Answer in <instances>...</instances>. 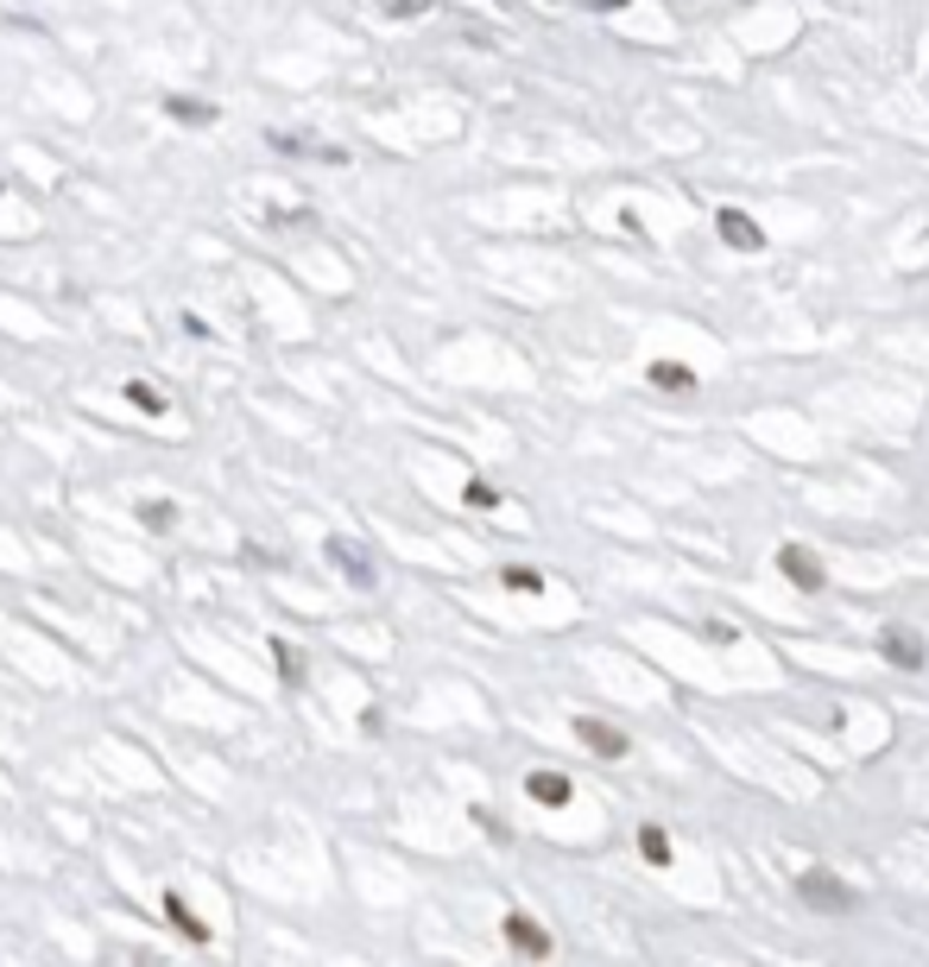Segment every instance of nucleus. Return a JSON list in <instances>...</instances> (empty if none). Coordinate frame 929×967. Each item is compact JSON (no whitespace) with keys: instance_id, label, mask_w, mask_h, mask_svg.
I'll list each match as a JSON object with an SVG mask.
<instances>
[{"instance_id":"obj_14","label":"nucleus","mask_w":929,"mask_h":967,"mask_svg":"<svg viewBox=\"0 0 929 967\" xmlns=\"http://www.w3.org/2000/svg\"><path fill=\"white\" fill-rule=\"evenodd\" d=\"M172 115H177V120H196V127H203V120H215V108H209V101H172Z\"/></svg>"},{"instance_id":"obj_13","label":"nucleus","mask_w":929,"mask_h":967,"mask_svg":"<svg viewBox=\"0 0 929 967\" xmlns=\"http://www.w3.org/2000/svg\"><path fill=\"white\" fill-rule=\"evenodd\" d=\"M272 658H278V671H285V677H291V683L304 677V658H297V652H291L285 638H272Z\"/></svg>"},{"instance_id":"obj_15","label":"nucleus","mask_w":929,"mask_h":967,"mask_svg":"<svg viewBox=\"0 0 929 967\" xmlns=\"http://www.w3.org/2000/svg\"><path fill=\"white\" fill-rule=\"evenodd\" d=\"M127 399H134V406H146V411H165V399H158L153 387H127Z\"/></svg>"},{"instance_id":"obj_5","label":"nucleus","mask_w":929,"mask_h":967,"mask_svg":"<svg viewBox=\"0 0 929 967\" xmlns=\"http://www.w3.org/2000/svg\"><path fill=\"white\" fill-rule=\"evenodd\" d=\"M576 740H581V746H588L595 759H626V753H633V740L619 734V727H607V721H595V715L576 721Z\"/></svg>"},{"instance_id":"obj_8","label":"nucleus","mask_w":929,"mask_h":967,"mask_svg":"<svg viewBox=\"0 0 929 967\" xmlns=\"http://www.w3.org/2000/svg\"><path fill=\"white\" fill-rule=\"evenodd\" d=\"M645 380H652L658 392H677V399H690V392L702 387V380L683 368V361H652V368H645Z\"/></svg>"},{"instance_id":"obj_12","label":"nucleus","mask_w":929,"mask_h":967,"mask_svg":"<svg viewBox=\"0 0 929 967\" xmlns=\"http://www.w3.org/2000/svg\"><path fill=\"white\" fill-rule=\"evenodd\" d=\"M500 582H506V588H519V595H544V576H538V569H519V563H512Z\"/></svg>"},{"instance_id":"obj_11","label":"nucleus","mask_w":929,"mask_h":967,"mask_svg":"<svg viewBox=\"0 0 929 967\" xmlns=\"http://www.w3.org/2000/svg\"><path fill=\"white\" fill-rule=\"evenodd\" d=\"M462 500L475 506V512H493V506H500V487H493V481H468Z\"/></svg>"},{"instance_id":"obj_1","label":"nucleus","mask_w":929,"mask_h":967,"mask_svg":"<svg viewBox=\"0 0 929 967\" xmlns=\"http://www.w3.org/2000/svg\"><path fill=\"white\" fill-rule=\"evenodd\" d=\"M500 936L512 942V955H525V961H550V955H557V936H550L531 910H506Z\"/></svg>"},{"instance_id":"obj_4","label":"nucleus","mask_w":929,"mask_h":967,"mask_svg":"<svg viewBox=\"0 0 929 967\" xmlns=\"http://www.w3.org/2000/svg\"><path fill=\"white\" fill-rule=\"evenodd\" d=\"M778 569H784L803 595H822V582H829L822 576V557H815L810 544H778Z\"/></svg>"},{"instance_id":"obj_7","label":"nucleus","mask_w":929,"mask_h":967,"mask_svg":"<svg viewBox=\"0 0 929 967\" xmlns=\"http://www.w3.org/2000/svg\"><path fill=\"white\" fill-rule=\"evenodd\" d=\"M525 797H531V803H544V810H563V803L576 797V784H569L563 772H531V778H525Z\"/></svg>"},{"instance_id":"obj_10","label":"nucleus","mask_w":929,"mask_h":967,"mask_svg":"<svg viewBox=\"0 0 929 967\" xmlns=\"http://www.w3.org/2000/svg\"><path fill=\"white\" fill-rule=\"evenodd\" d=\"M165 917H172V924H177V929H184V936H190V942H196V948L209 942V929L196 924V917H190V905H184V898H177V891H172V898H165Z\"/></svg>"},{"instance_id":"obj_6","label":"nucleus","mask_w":929,"mask_h":967,"mask_svg":"<svg viewBox=\"0 0 929 967\" xmlns=\"http://www.w3.org/2000/svg\"><path fill=\"white\" fill-rule=\"evenodd\" d=\"M715 228H721V241H727L734 253H759V247H765V234H759V222L746 209H721Z\"/></svg>"},{"instance_id":"obj_9","label":"nucleus","mask_w":929,"mask_h":967,"mask_svg":"<svg viewBox=\"0 0 929 967\" xmlns=\"http://www.w3.org/2000/svg\"><path fill=\"white\" fill-rule=\"evenodd\" d=\"M639 853H645V867H671V834H664L658 822H645V829H639Z\"/></svg>"},{"instance_id":"obj_2","label":"nucleus","mask_w":929,"mask_h":967,"mask_svg":"<svg viewBox=\"0 0 929 967\" xmlns=\"http://www.w3.org/2000/svg\"><path fill=\"white\" fill-rule=\"evenodd\" d=\"M796 898L810 910H829V917H841V910H853V891L834 879V872H822V867H810L803 879H796Z\"/></svg>"},{"instance_id":"obj_3","label":"nucleus","mask_w":929,"mask_h":967,"mask_svg":"<svg viewBox=\"0 0 929 967\" xmlns=\"http://www.w3.org/2000/svg\"><path fill=\"white\" fill-rule=\"evenodd\" d=\"M879 658H886L891 671H923V664H929V645L910 633V626H886V633H879Z\"/></svg>"}]
</instances>
